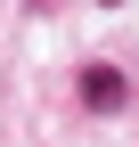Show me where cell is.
<instances>
[{"mask_svg": "<svg viewBox=\"0 0 139 147\" xmlns=\"http://www.w3.org/2000/svg\"><path fill=\"white\" fill-rule=\"evenodd\" d=\"M82 106H90V115H123V106H131L123 65H82Z\"/></svg>", "mask_w": 139, "mask_h": 147, "instance_id": "cell-1", "label": "cell"}]
</instances>
